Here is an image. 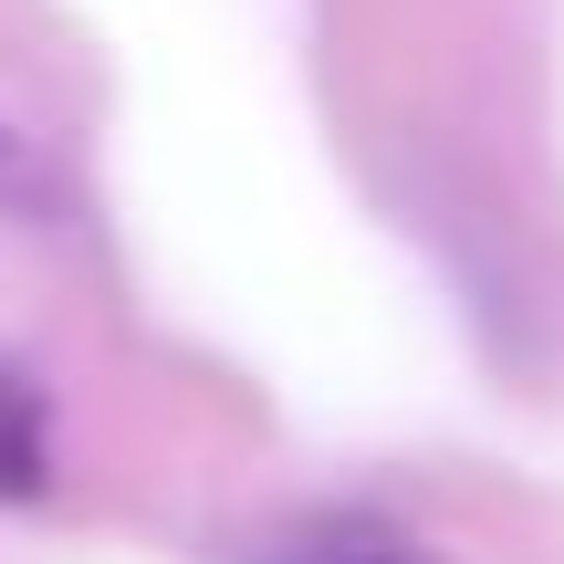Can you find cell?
Segmentation results:
<instances>
[{
	"instance_id": "cell-1",
	"label": "cell",
	"mask_w": 564,
	"mask_h": 564,
	"mask_svg": "<svg viewBox=\"0 0 564 564\" xmlns=\"http://www.w3.org/2000/svg\"><path fill=\"white\" fill-rule=\"evenodd\" d=\"M262 564H429L408 533L366 523V512H324V523L282 533V544H262Z\"/></svg>"
},
{
	"instance_id": "cell-2",
	"label": "cell",
	"mask_w": 564,
	"mask_h": 564,
	"mask_svg": "<svg viewBox=\"0 0 564 564\" xmlns=\"http://www.w3.org/2000/svg\"><path fill=\"white\" fill-rule=\"evenodd\" d=\"M53 481V419L21 377H0V502H32Z\"/></svg>"
},
{
	"instance_id": "cell-3",
	"label": "cell",
	"mask_w": 564,
	"mask_h": 564,
	"mask_svg": "<svg viewBox=\"0 0 564 564\" xmlns=\"http://www.w3.org/2000/svg\"><path fill=\"white\" fill-rule=\"evenodd\" d=\"M0 209H11V220H63V209H74L63 167L42 158V137L11 126V116H0Z\"/></svg>"
}]
</instances>
